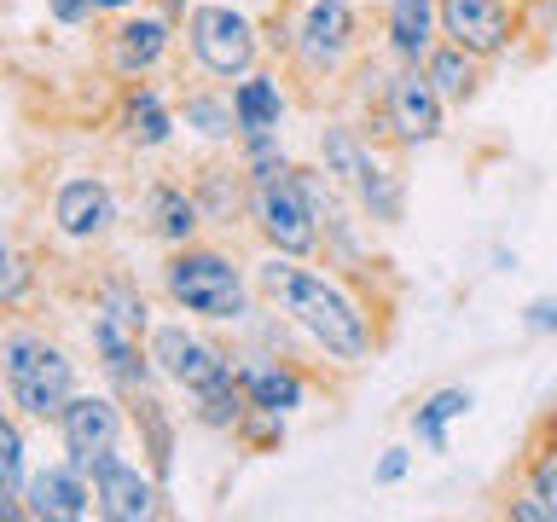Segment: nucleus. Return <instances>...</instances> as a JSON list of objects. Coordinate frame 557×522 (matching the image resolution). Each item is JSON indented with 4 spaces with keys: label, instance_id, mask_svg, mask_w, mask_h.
Instances as JSON below:
<instances>
[{
    "label": "nucleus",
    "instance_id": "obj_1",
    "mask_svg": "<svg viewBox=\"0 0 557 522\" xmlns=\"http://www.w3.org/2000/svg\"><path fill=\"white\" fill-rule=\"evenodd\" d=\"M256 290L268 296V308H278L296 337H308L325 360L337 365H366L377 348V325L366 302L343 285L337 273L308 268L302 256H278L268 250V261H256Z\"/></svg>",
    "mask_w": 557,
    "mask_h": 522
},
{
    "label": "nucleus",
    "instance_id": "obj_2",
    "mask_svg": "<svg viewBox=\"0 0 557 522\" xmlns=\"http://www.w3.org/2000/svg\"><path fill=\"white\" fill-rule=\"evenodd\" d=\"M320 169L355 198V209L372 226L407 221V181L395 174V163L377 151V139L360 122H325L320 128Z\"/></svg>",
    "mask_w": 557,
    "mask_h": 522
},
{
    "label": "nucleus",
    "instance_id": "obj_3",
    "mask_svg": "<svg viewBox=\"0 0 557 522\" xmlns=\"http://www.w3.org/2000/svg\"><path fill=\"white\" fill-rule=\"evenodd\" d=\"M163 296L203 325H250L256 320L250 278H244V268L226 250H215V244H181V250H169Z\"/></svg>",
    "mask_w": 557,
    "mask_h": 522
},
{
    "label": "nucleus",
    "instance_id": "obj_4",
    "mask_svg": "<svg viewBox=\"0 0 557 522\" xmlns=\"http://www.w3.org/2000/svg\"><path fill=\"white\" fill-rule=\"evenodd\" d=\"M0 383H7L12 407L59 424L64 400L76 395V360L59 343H47L41 331H7L0 337Z\"/></svg>",
    "mask_w": 557,
    "mask_h": 522
},
{
    "label": "nucleus",
    "instance_id": "obj_5",
    "mask_svg": "<svg viewBox=\"0 0 557 522\" xmlns=\"http://www.w3.org/2000/svg\"><path fill=\"white\" fill-rule=\"evenodd\" d=\"M377 146H400V151H418V146H435L447 134V104L435 94V82L424 76V64H395L383 94L366 104V122Z\"/></svg>",
    "mask_w": 557,
    "mask_h": 522
},
{
    "label": "nucleus",
    "instance_id": "obj_6",
    "mask_svg": "<svg viewBox=\"0 0 557 522\" xmlns=\"http://www.w3.org/2000/svg\"><path fill=\"white\" fill-rule=\"evenodd\" d=\"M181 24H186V47L203 76L238 82L261 64V24L244 7H233V0H191Z\"/></svg>",
    "mask_w": 557,
    "mask_h": 522
},
{
    "label": "nucleus",
    "instance_id": "obj_7",
    "mask_svg": "<svg viewBox=\"0 0 557 522\" xmlns=\"http://www.w3.org/2000/svg\"><path fill=\"white\" fill-rule=\"evenodd\" d=\"M285 52L302 76L325 82L360 59V12L348 0H302L285 24Z\"/></svg>",
    "mask_w": 557,
    "mask_h": 522
},
{
    "label": "nucleus",
    "instance_id": "obj_8",
    "mask_svg": "<svg viewBox=\"0 0 557 522\" xmlns=\"http://www.w3.org/2000/svg\"><path fill=\"white\" fill-rule=\"evenodd\" d=\"M250 226L278 256H302V261L320 256V221H313L302 169H285V174H273V181L250 186Z\"/></svg>",
    "mask_w": 557,
    "mask_h": 522
},
{
    "label": "nucleus",
    "instance_id": "obj_9",
    "mask_svg": "<svg viewBox=\"0 0 557 522\" xmlns=\"http://www.w3.org/2000/svg\"><path fill=\"white\" fill-rule=\"evenodd\" d=\"M146 355L157 365V377H169L174 389L198 395V389H215V383L238 377V360L226 355L221 343H209L203 331H191L186 320H163L146 331Z\"/></svg>",
    "mask_w": 557,
    "mask_h": 522
},
{
    "label": "nucleus",
    "instance_id": "obj_10",
    "mask_svg": "<svg viewBox=\"0 0 557 522\" xmlns=\"http://www.w3.org/2000/svg\"><path fill=\"white\" fill-rule=\"evenodd\" d=\"M87 482H94V499H99V517L111 522H146L163 511V482H157V470H139L134 459H122V452H99V459H87Z\"/></svg>",
    "mask_w": 557,
    "mask_h": 522
},
{
    "label": "nucleus",
    "instance_id": "obj_11",
    "mask_svg": "<svg viewBox=\"0 0 557 522\" xmlns=\"http://www.w3.org/2000/svg\"><path fill=\"white\" fill-rule=\"evenodd\" d=\"M522 35V7L511 0H442V41H459L476 59H505Z\"/></svg>",
    "mask_w": 557,
    "mask_h": 522
},
{
    "label": "nucleus",
    "instance_id": "obj_12",
    "mask_svg": "<svg viewBox=\"0 0 557 522\" xmlns=\"http://www.w3.org/2000/svg\"><path fill=\"white\" fill-rule=\"evenodd\" d=\"M169 47H174V17L169 12H134V17H122V24L111 29L104 64H111L122 82H146L151 70H163Z\"/></svg>",
    "mask_w": 557,
    "mask_h": 522
},
{
    "label": "nucleus",
    "instance_id": "obj_13",
    "mask_svg": "<svg viewBox=\"0 0 557 522\" xmlns=\"http://www.w3.org/2000/svg\"><path fill=\"white\" fill-rule=\"evenodd\" d=\"M122 400L116 395H70L64 400V412H59V435H64V452H70V464H87V459H99V452H111L122 442Z\"/></svg>",
    "mask_w": 557,
    "mask_h": 522
},
{
    "label": "nucleus",
    "instance_id": "obj_14",
    "mask_svg": "<svg viewBox=\"0 0 557 522\" xmlns=\"http://www.w3.org/2000/svg\"><path fill=\"white\" fill-rule=\"evenodd\" d=\"M87 511H99V499H94V482H87L82 464L64 459V464L35 470L24 482V517H35V522H76Z\"/></svg>",
    "mask_w": 557,
    "mask_h": 522
},
{
    "label": "nucleus",
    "instance_id": "obj_15",
    "mask_svg": "<svg viewBox=\"0 0 557 522\" xmlns=\"http://www.w3.org/2000/svg\"><path fill=\"white\" fill-rule=\"evenodd\" d=\"M52 226L70 238V244H94L116 226V191L94 181V174H76L52 191Z\"/></svg>",
    "mask_w": 557,
    "mask_h": 522
},
{
    "label": "nucleus",
    "instance_id": "obj_16",
    "mask_svg": "<svg viewBox=\"0 0 557 522\" xmlns=\"http://www.w3.org/2000/svg\"><path fill=\"white\" fill-rule=\"evenodd\" d=\"M442 41V0H383V47L395 64H424Z\"/></svg>",
    "mask_w": 557,
    "mask_h": 522
},
{
    "label": "nucleus",
    "instance_id": "obj_17",
    "mask_svg": "<svg viewBox=\"0 0 557 522\" xmlns=\"http://www.w3.org/2000/svg\"><path fill=\"white\" fill-rule=\"evenodd\" d=\"M209 226L198 191L181 181H157L146 191V233L163 244V250H181V244H198V233Z\"/></svg>",
    "mask_w": 557,
    "mask_h": 522
},
{
    "label": "nucleus",
    "instance_id": "obj_18",
    "mask_svg": "<svg viewBox=\"0 0 557 522\" xmlns=\"http://www.w3.org/2000/svg\"><path fill=\"white\" fill-rule=\"evenodd\" d=\"M94 348H99V360H104V377H111L122 395L151 389L157 365H151V355H139V331L134 325H122L116 313L94 308Z\"/></svg>",
    "mask_w": 557,
    "mask_h": 522
},
{
    "label": "nucleus",
    "instance_id": "obj_19",
    "mask_svg": "<svg viewBox=\"0 0 557 522\" xmlns=\"http://www.w3.org/2000/svg\"><path fill=\"white\" fill-rule=\"evenodd\" d=\"M238 377H244L250 407H261V412H285L290 418V412L308 407V377L278 355H238Z\"/></svg>",
    "mask_w": 557,
    "mask_h": 522
},
{
    "label": "nucleus",
    "instance_id": "obj_20",
    "mask_svg": "<svg viewBox=\"0 0 557 522\" xmlns=\"http://www.w3.org/2000/svg\"><path fill=\"white\" fill-rule=\"evenodd\" d=\"M233 116H238V139L244 134H278L285 128V111H290V99H285V82L268 76V70H250V76H238L233 87Z\"/></svg>",
    "mask_w": 557,
    "mask_h": 522
},
{
    "label": "nucleus",
    "instance_id": "obj_21",
    "mask_svg": "<svg viewBox=\"0 0 557 522\" xmlns=\"http://www.w3.org/2000/svg\"><path fill=\"white\" fill-rule=\"evenodd\" d=\"M174 128H181V116L169 111V99L157 94L151 82H134L128 99H122V134H128L139 151H163L174 139Z\"/></svg>",
    "mask_w": 557,
    "mask_h": 522
},
{
    "label": "nucleus",
    "instance_id": "obj_22",
    "mask_svg": "<svg viewBox=\"0 0 557 522\" xmlns=\"http://www.w3.org/2000/svg\"><path fill=\"white\" fill-rule=\"evenodd\" d=\"M424 76L435 82V94H442L447 111H453V104H470L482 94V59H476V52H465L459 41H435L430 59H424Z\"/></svg>",
    "mask_w": 557,
    "mask_h": 522
},
{
    "label": "nucleus",
    "instance_id": "obj_23",
    "mask_svg": "<svg viewBox=\"0 0 557 522\" xmlns=\"http://www.w3.org/2000/svg\"><path fill=\"white\" fill-rule=\"evenodd\" d=\"M476 407V395L465 389V383H447V389H430L424 400L412 407V435L424 452H447V430L459 424V418Z\"/></svg>",
    "mask_w": 557,
    "mask_h": 522
},
{
    "label": "nucleus",
    "instance_id": "obj_24",
    "mask_svg": "<svg viewBox=\"0 0 557 522\" xmlns=\"http://www.w3.org/2000/svg\"><path fill=\"white\" fill-rule=\"evenodd\" d=\"M191 191H198L203 215L215 226H233V215H244L250 209V174H244V163H209L198 169V181H191Z\"/></svg>",
    "mask_w": 557,
    "mask_h": 522
},
{
    "label": "nucleus",
    "instance_id": "obj_25",
    "mask_svg": "<svg viewBox=\"0 0 557 522\" xmlns=\"http://www.w3.org/2000/svg\"><path fill=\"white\" fill-rule=\"evenodd\" d=\"M181 122L209 146H238V116H233V94H215V87H191L181 104Z\"/></svg>",
    "mask_w": 557,
    "mask_h": 522
},
{
    "label": "nucleus",
    "instance_id": "obj_26",
    "mask_svg": "<svg viewBox=\"0 0 557 522\" xmlns=\"http://www.w3.org/2000/svg\"><path fill=\"white\" fill-rule=\"evenodd\" d=\"M128 407L139 418V435H146V459L157 470V482H169V470H174V418H169V407L151 389L128 395Z\"/></svg>",
    "mask_w": 557,
    "mask_h": 522
},
{
    "label": "nucleus",
    "instance_id": "obj_27",
    "mask_svg": "<svg viewBox=\"0 0 557 522\" xmlns=\"http://www.w3.org/2000/svg\"><path fill=\"white\" fill-rule=\"evenodd\" d=\"M238 163H244V174H250V186H261V181H273V174L296 169L278 134H244V139H238Z\"/></svg>",
    "mask_w": 557,
    "mask_h": 522
},
{
    "label": "nucleus",
    "instance_id": "obj_28",
    "mask_svg": "<svg viewBox=\"0 0 557 522\" xmlns=\"http://www.w3.org/2000/svg\"><path fill=\"white\" fill-rule=\"evenodd\" d=\"M29 296H35V256L0 238V313H7V308H24Z\"/></svg>",
    "mask_w": 557,
    "mask_h": 522
},
{
    "label": "nucleus",
    "instance_id": "obj_29",
    "mask_svg": "<svg viewBox=\"0 0 557 522\" xmlns=\"http://www.w3.org/2000/svg\"><path fill=\"white\" fill-rule=\"evenodd\" d=\"M29 464H24V430L12 424V412L0 407V499H24Z\"/></svg>",
    "mask_w": 557,
    "mask_h": 522
},
{
    "label": "nucleus",
    "instance_id": "obj_30",
    "mask_svg": "<svg viewBox=\"0 0 557 522\" xmlns=\"http://www.w3.org/2000/svg\"><path fill=\"white\" fill-rule=\"evenodd\" d=\"M99 308L104 313H116L122 325H134V331H151V308H146V296H139L128 278H111V285L99 290Z\"/></svg>",
    "mask_w": 557,
    "mask_h": 522
},
{
    "label": "nucleus",
    "instance_id": "obj_31",
    "mask_svg": "<svg viewBox=\"0 0 557 522\" xmlns=\"http://www.w3.org/2000/svg\"><path fill=\"white\" fill-rule=\"evenodd\" d=\"M233 435H238V442L250 447V452H278V447H285V412H261V407H250Z\"/></svg>",
    "mask_w": 557,
    "mask_h": 522
},
{
    "label": "nucleus",
    "instance_id": "obj_32",
    "mask_svg": "<svg viewBox=\"0 0 557 522\" xmlns=\"http://www.w3.org/2000/svg\"><path fill=\"white\" fill-rule=\"evenodd\" d=\"M522 487L529 494H540L557 511V447H540L534 459H529V470H522Z\"/></svg>",
    "mask_w": 557,
    "mask_h": 522
},
{
    "label": "nucleus",
    "instance_id": "obj_33",
    "mask_svg": "<svg viewBox=\"0 0 557 522\" xmlns=\"http://www.w3.org/2000/svg\"><path fill=\"white\" fill-rule=\"evenodd\" d=\"M505 517H511V522H557V511H552V505L540 499V494H529V487L505 499Z\"/></svg>",
    "mask_w": 557,
    "mask_h": 522
},
{
    "label": "nucleus",
    "instance_id": "obj_34",
    "mask_svg": "<svg viewBox=\"0 0 557 522\" xmlns=\"http://www.w3.org/2000/svg\"><path fill=\"white\" fill-rule=\"evenodd\" d=\"M407 470H412V447H383L372 482H377V487H395V482H407Z\"/></svg>",
    "mask_w": 557,
    "mask_h": 522
},
{
    "label": "nucleus",
    "instance_id": "obj_35",
    "mask_svg": "<svg viewBox=\"0 0 557 522\" xmlns=\"http://www.w3.org/2000/svg\"><path fill=\"white\" fill-rule=\"evenodd\" d=\"M522 325H529V331H546V337H557V296H534V302L522 308Z\"/></svg>",
    "mask_w": 557,
    "mask_h": 522
},
{
    "label": "nucleus",
    "instance_id": "obj_36",
    "mask_svg": "<svg viewBox=\"0 0 557 522\" xmlns=\"http://www.w3.org/2000/svg\"><path fill=\"white\" fill-rule=\"evenodd\" d=\"M94 12H99L94 0H52V17H59V24H87Z\"/></svg>",
    "mask_w": 557,
    "mask_h": 522
},
{
    "label": "nucleus",
    "instance_id": "obj_37",
    "mask_svg": "<svg viewBox=\"0 0 557 522\" xmlns=\"http://www.w3.org/2000/svg\"><path fill=\"white\" fill-rule=\"evenodd\" d=\"M24 517V499H0V522H17Z\"/></svg>",
    "mask_w": 557,
    "mask_h": 522
},
{
    "label": "nucleus",
    "instance_id": "obj_38",
    "mask_svg": "<svg viewBox=\"0 0 557 522\" xmlns=\"http://www.w3.org/2000/svg\"><path fill=\"white\" fill-rule=\"evenodd\" d=\"M99 12H122V7H139V0H94Z\"/></svg>",
    "mask_w": 557,
    "mask_h": 522
},
{
    "label": "nucleus",
    "instance_id": "obj_39",
    "mask_svg": "<svg viewBox=\"0 0 557 522\" xmlns=\"http://www.w3.org/2000/svg\"><path fill=\"white\" fill-rule=\"evenodd\" d=\"M546 447H557V407L546 412Z\"/></svg>",
    "mask_w": 557,
    "mask_h": 522
},
{
    "label": "nucleus",
    "instance_id": "obj_40",
    "mask_svg": "<svg viewBox=\"0 0 557 522\" xmlns=\"http://www.w3.org/2000/svg\"><path fill=\"white\" fill-rule=\"evenodd\" d=\"M169 17H186V0H169Z\"/></svg>",
    "mask_w": 557,
    "mask_h": 522
},
{
    "label": "nucleus",
    "instance_id": "obj_41",
    "mask_svg": "<svg viewBox=\"0 0 557 522\" xmlns=\"http://www.w3.org/2000/svg\"><path fill=\"white\" fill-rule=\"evenodd\" d=\"M511 7H534V0H511Z\"/></svg>",
    "mask_w": 557,
    "mask_h": 522
},
{
    "label": "nucleus",
    "instance_id": "obj_42",
    "mask_svg": "<svg viewBox=\"0 0 557 522\" xmlns=\"http://www.w3.org/2000/svg\"><path fill=\"white\" fill-rule=\"evenodd\" d=\"M290 7H302V0H290Z\"/></svg>",
    "mask_w": 557,
    "mask_h": 522
}]
</instances>
